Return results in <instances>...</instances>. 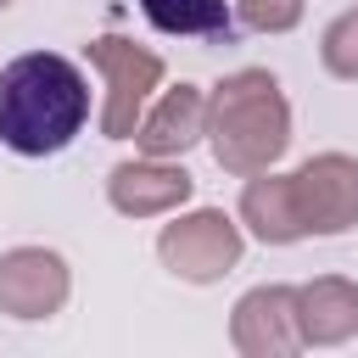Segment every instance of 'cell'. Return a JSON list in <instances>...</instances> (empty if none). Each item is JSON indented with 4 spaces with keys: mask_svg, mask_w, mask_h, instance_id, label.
<instances>
[{
    "mask_svg": "<svg viewBox=\"0 0 358 358\" xmlns=\"http://www.w3.org/2000/svg\"><path fill=\"white\" fill-rule=\"evenodd\" d=\"M229 341L246 358H291L302 347L296 285H252L229 313Z\"/></svg>",
    "mask_w": 358,
    "mask_h": 358,
    "instance_id": "obj_8",
    "label": "cell"
},
{
    "mask_svg": "<svg viewBox=\"0 0 358 358\" xmlns=\"http://www.w3.org/2000/svg\"><path fill=\"white\" fill-rule=\"evenodd\" d=\"M241 224H246L263 246H296V241H308V224H302L291 173H274V168L246 173V190H241Z\"/></svg>",
    "mask_w": 358,
    "mask_h": 358,
    "instance_id": "obj_10",
    "label": "cell"
},
{
    "mask_svg": "<svg viewBox=\"0 0 358 358\" xmlns=\"http://www.w3.org/2000/svg\"><path fill=\"white\" fill-rule=\"evenodd\" d=\"M145 22L157 34H179V39H196V34H229V0H140Z\"/></svg>",
    "mask_w": 358,
    "mask_h": 358,
    "instance_id": "obj_12",
    "label": "cell"
},
{
    "mask_svg": "<svg viewBox=\"0 0 358 358\" xmlns=\"http://www.w3.org/2000/svg\"><path fill=\"white\" fill-rule=\"evenodd\" d=\"M6 6H11V0H0V11H6Z\"/></svg>",
    "mask_w": 358,
    "mask_h": 358,
    "instance_id": "obj_15",
    "label": "cell"
},
{
    "mask_svg": "<svg viewBox=\"0 0 358 358\" xmlns=\"http://www.w3.org/2000/svg\"><path fill=\"white\" fill-rule=\"evenodd\" d=\"M190 196H196V179L185 173L179 157H145L140 151L134 162H117L106 173V201L123 218H162V213H179Z\"/></svg>",
    "mask_w": 358,
    "mask_h": 358,
    "instance_id": "obj_7",
    "label": "cell"
},
{
    "mask_svg": "<svg viewBox=\"0 0 358 358\" xmlns=\"http://www.w3.org/2000/svg\"><path fill=\"white\" fill-rule=\"evenodd\" d=\"M73 296V268L62 252L50 246H11L0 252V313L34 324V319H56Z\"/></svg>",
    "mask_w": 358,
    "mask_h": 358,
    "instance_id": "obj_5",
    "label": "cell"
},
{
    "mask_svg": "<svg viewBox=\"0 0 358 358\" xmlns=\"http://www.w3.org/2000/svg\"><path fill=\"white\" fill-rule=\"evenodd\" d=\"M84 56L95 62V73L106 78V101H101V134L106 140H134L151 90L162 84V56L123 39V34H95L84 45Z\"/></svg>",
    "mask_w": 358,
    "mask_h": 358,
    "instance_id": "obj_3",
    "label": "cell"
},
{
    "mask_svg": "<svg viewBox=\"0 0 358 358\" xmlns=\"http://www.w3.org/2000/svg\"><path fill=\"white\" fill-rule=\"evenodd\" d=\"M90 123V84L56 50H28L0 67V145L17 157H56Z\"/></svg>",
    "mask_w": 358,
    "mask_h": 358,
    "instance_id": "obj_1",
    "label": "cell"
},
{
    "mask_svg": "<svg viewBox=\"0 0 358 358\" xmlns=\"http://www.w3.org/2000/svg\"><path fill=\"white\" fill-rule=\"evenodd\" d=\"M235 17L257 34H291L302 22V0H229Z\"/></svg>",
    "mask_w": 358,
    "mask_h": 358,
    "instance_id": "obj_14",
    "label": "cell"
},
{
    "mask_svg": "<svg viewBox=\"0 0 358 358\" xmlns=\"http://www.w3.org/2000/svg\"><path fill=\"white\" fill-rule=\"evenodd\" d=\"M296 324L302 347H341L358 336V285L341 274H319L296 285Z\"/></svg>",
    "mask_w": 358,
    "mask_h": 358,
    "instance_id": "obj_11",
    "label": "cell"
},
{
    "mask_svg": "<svg viewBox=\"0 0 358 358\" xmlns=\"http://www.w3.org/2000/svg\"><path fill=\"white\" fill-rule=\"evenodd\" d=\"M246 252V235L241 224L224 213V207H196V213H179L173 224H162L157 235V257L173 280L185 285H213L224 280Z\"/></svg>",
    "mask_w": 358,
    "mask_h": 358,
    "instance_id": "obj_4",
    "label": "cell"
},
{
    "mask_svg": "<svg viewBox=\"0 0 358 358\" xmlns=\"http://www.w3.org/2000/svg\"><path fill=\"white\" fill-rule=\"evenodd\" d=\"M291 185H296V207H302L308 235H347L358 224V157L319 151L291 173Z\"/></svg>",
    "mask_w": 358,
    "mask_h": 358,
    "instance_id": "obj_6",
    "label": "cell"
},
{
    "mask_svg": "<svg viewBox=\"0 0 358 358\" xmlns=\"http://www.w3.org/2000/svg\"><path fill=\"white\" fill-rule=\"evenodd\" d=\"M207 145L224 173H263L291 145V101L268 67H241L207 95Z\"/></svg>",
    "mask_w": 358,
    "mask_h": 358,
    "instance_id": "obj_2",
    "label": "cell"
},
{
    "mask_svg": "<svg viewBox=\"0 0 358 358\" xmlns=\"http://www.w3.org/2000/svg\"><path fill=\"white\" fill-rule=\"evenodd\" d=\"M319 62H324L330 78L358 84V6H347L341 17L324 22V34H319Z\"/></svg>",
    "mask_w": 358,
    "mask_h": 358,
    "instance_id": "obj_13",
    "label": "cell"
},
{
    "mask_svg": "<svg viewBox=\"0 0 358 358\" xmlns=\"http://www.w3.org/2000/svg\"><path fill=\"white\" fill-rule=\"evenodd\" d=\"M196 140H207V90H196V84L162 90V101L134 129V145L145 157H185Z\"/></svg>",
    "mask_w": 358,
    "mask_h": 358,
    "instance_id": "obj_9",
    "label": "cell"
}]
</instances>
